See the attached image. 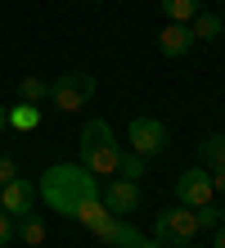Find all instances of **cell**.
I'll return each mask as SVG.
<instances>
[{"instance_id":"6da1fadb","label":"cell","mask_w":225,"mask_h":248,"mask_svg":"<svg viewBox=\"0 0 225 248\" xmlns=\"http://www.w3.org/2000/svg\"><path fill=\"white\" fill-rule=\"evenodd\" d=\"M95 194H99V176H95V171H86L81 163L45 167V176H41L45 208H54V212H63V217H72L86 199H95Z\"/></svg>"},{"instance_id":"603a6c76","label":"cell","mask_w":225,"mask_h":248,"mask_svg":"<svg viewBox=\"0 0 225 248\" xmlns=\"http://www.w3.org/2000/svg\"><path fill=\"white\" fill-rule=\"evenodd\" d=\"M212 235H216V239H212V248H225V221H221V226L212 230Z\"/></svg>"},{"instance_id":"44dd1931","label":"cell","mask_w":225,"mask_h":248,"mask_svg":"<svg viewBox=\"0 0 225 248\" xmlns=\"http://www.w3.org/2000/svg\"><path fill=\"white\" fill-rule=\"evenodd\" d=\"M14 176H18V163H14L9 154H0V185H9Z\"/></svg>"},{"instance_id":"ffe728a7","label":"cell","mask_w":225,"mask_h":248,"mask_svg":"<svg viewBox=\"0 0 225 248\" xmlns=\"http://www.w3.org/2000/svg\"><path fill=\"white\" fill-rule=\"evenodd\" d=\"M14 235H18V226H14V217L0 208V248H9V244H14Z\"/></svg>"},{"instance_id":"5b68a950","label":"cell","mask_w":225,"mask_h":248,"mask_svg":"<svg viewBox=\"0 0 225 248\" xmlns=\"http://www.w3.org/2000/svg\"><path fill=\"white\" fill-rule=\"evenodd\" d=\"M212 176H207V167H189L176 176V199L185 203V208H203V203H212Z\"/></svg>"},{"instance_id":"5bb4252c","label":"cell","mask_w":225,"mask_h":248,"mask_svg":"<svg viewBox=\"0 0 225 248\" xmlns=\"http://www.w3.org/2000/svg\"><path fill=\"white\" fill-rule=\"evenodd\" d=\"M198 154H203V167L212 171V167H225V136H207L198 144Z\"/></svg>"},{"instance_id":"d6986e66","label":"cell","mask_w":225,"mask_h":248,"mask_svg":"<svg viewBox=\"0 0 225 248\" xmlns=\"http://www.w3.org/2000/svg\"><path fill=\"white\" fill-rule=\"evenodd\" d=\"M194 217H198V230H216V226L225 221V212H221V208H212V203H203V208H194Z\"/></svg>"},{"instance_id":"4fadbf2b","label":"cell","mask_w":225,"mask_h":248,"mask_svg":"<svg viewBox=\"0 0 225 248\" xmlns=\"http://www.w3.org/2000/svg\"><path fill=\"white\" fill-rule=\"evenodd\" d=\"M194 27H189V32H194V41H216L221 32H225V23H221V14H194V18H189Z\"/></svg>"},{"instance_id":"9a60e30c","label":"cell","mask_w":225,"mask_h":248,"mask_svg":"<svg viewBox=\"0 0 225 248\" xmlns=\"http://www.w3.org/2000/svg\"><path fill=\"white\" fill-rule=\"evenodd\" d=\"M158 5L167 14V23H189L198 14V0H158Z\"/></svg>"},{"instance_id":"7a4b0ae2","label":"cell","mask_w":225,"mask_h":248,"mask_svg":"<svg viewBox=\"0 0 225 248\" xmlns=\"http://www.w3.org/2000/svg\"><path fill=\"white\" fill-rule=\"evenodd\" d=\"M77 154H81V167L86 171H95V176H117V158H122V149H117V140H113V126L95 118V122H86L81 126V144H77Z\"/></svg>"},{"instance_id":"52a82bcc","label":"cell","mask_w":225,"mask_h":248,"mask_svg":"<svg viewBox=\"0 0 225 248\" xmlns=\"http://www.w3.org/2000/svg\"><path fill=\"white\" fill-rule=\"evenodd\" d=\"M99 199H104V208H108L113 217H131L135 208H140V185L135 181H108V185H99Z\"/></svg>"},{"instance_id":"484cf974","label":"cell","mask_w":225,"mask_h":248,"mask_svg":"<svg viewBox=\"0 0 225 248\" xmlns=\"http://www.w3.org/2000/svg\"><path fill=\"white\" fill-rule=\"evenodd\" d=\"M185 248H198V244H185Z\"/></svg>"},{"instance_id":"3957f363","label":"cell","mask_w":225,"mask_h":248,"mask_svg":"<svg viewBox=\"0 0 225 248\" xmlns=\"http://www.w3.org/2000/svg\"><path fill=\"white\" fill-rule=\"evenodd\" d=\"M194 235H198V217H194V208L176 203V208L158 212V221H153V239H162L167 248H185V244H194Z\"/></svg>"},{"instance_id":"2e32d148","label":"cell","mask_w":225,"mask_h":248,"mask_svg":"<svg viewBox=\"0 0 225 248\" xmlns=\"http://www.w3.org/2000/svg\"><path fill=\"white\" fill-rule=\"evenodd\" d=\"M117 176H122V181H140L144 176V154L122 149V158H117Z\"/></svg>"},{"instance_id":"7c38bea8","label":"cell","mask_w":225,"mask_h":248,"mask_svg":"<svg viewBox=\"0 0 225 248\" xmlns=\"http://www.w3.org/2000/svg\"><path fill=\"white\" fill-rule=\"evenodd\" d=\"M72 217H77V221H81L86 230H99V226H104V221H108V217H113V212H108V208H104V199L95 194V199H86V203H81V208H77V212H72Z\"/></svg>"},{"instance_id":"e0dca14e","label":"cell","mask_w":225,"mask_h":248,"mask_svg":"<svg viewBox=\"0 0 225 248\" xmlns=\"http://www.w3.org/2000/svg\"><path fill=\"white\" fill-rule=\"evenodd\" d=\"M18 95L27 99V104H36V99L50 95V81H41V77H23V81H18Z\"/></svg>"},{"instance_id":"8992f818","label":"cell","mask_w":225,"mask_h":248,"mask_svg":"<svg viewBox=\"0 0 225 248\" xmlns=\"http://www.w3.org/2000/svg\"><path fill=\"white\" fill-rule=\"evenodd\" d=\"M131 149L135 154H144V158H153L167 149V126H162L158 118H131Z\"/></svg>"},{"instance_id":"d4e9b609","label":"cell","mask_w":225,"mask_h":248,"mask_svg":"<svg viewBox=\"0 0 225 248\" xmlns=\"http://www.w3.org/2000/svg\"><path fill=\"white\" fill-rule=\"evenodd\" d=\"M0 131H5V104H0Z\"/></svg>"},{"instance_id":"9c48e42d","label":"cell","mask_w":225,"mask_h":248,"mask_svg":"<svg viewBox=\"0 0 225 248\" xmlns=\"http://www.w3.org/2000/svg\"><path fill=\"white\" fill-rule=\"evenodd\" d=\"M158 50L167 54V59L189 54V50H194V32H189V23H167V27L158 32Z\"/></svg>"},{"instance_id":"8fae6325","label":"cell","mask_w":225,"mask_h":248,"mask_svg":"<svg viewBox=\"0 0 225 248\" xmlns=\"http://www.w3.org/2000/svg\"><path fill=\"white\" fill-rule=\"evenodd\" d=\"M5 126H14V131H36V126H41V108L23 99V104L5 108Z\"/></svg>"},{"instance_id":"277c9868","label":"cell","mask_w":225,"mask_h":248,"mask_svg":"<svg viewBox=\"0 0 225 248\" xmlns=\"http://www.w3.org/2000/svg\"><path fill=\"white\" fill-rule=\"evenodd\" d=\"M50 99H54V108L77 113V108H86L95 99V77L90 72H63V77L50 81Z\"/></svg>"},{"instance_id":"30bf717a","label":"cell","mask_w":225,"mask_h":248,"mask_svg":"<svg viewBox=\"0 0 225 248\" xmlns=\"http://www.w3.org/2000/svg\"><path fill=\"white\" fill-rule=\"evenodd\" d=\"M95 235H99L104 244H108V248H135V244L144 239L140 230H135V226L126 221V217H108V221H104V226L95 230Z\"/></svg>"},{"instance_id":"7402d4cb","label":"cell","mask_w":225,"mask_h":248,"mask_svg":"<svg viewBox=\"0 0 225 248\" xmlns=\"http://www.w3.org/2000/svg\"><path fill=\"white\" fill-rule=\"evenodd\" d=\"M207 176H212V189H221V194H225V167H212Z\"/></svg>"},{"instance_id":"ac0fdd59","label":"cell","mask_w":225,"mask_h":248,"mask_svg":"<svg viewBox=\"0 0 225 248\" xmlns=\"http://www.w3.org/2000/svg\"><path fill=\"white\" fill-rule=\"evenodd\" d=\"M18 235H23V244H45V221L27 212V217H23V226H18Z\"/></svg>"},{"instance_id":"cb8c5ba5","label":"cell","mask_w":225,"mask_h":248,"mask_svg":"<svg viewBox=\"0 0 225 248\" xmlns=\"http://www.w3.org/2000/svg\"><path fill=\"white\" fill-rule=\"evenodd\" d=\"M135 248H167V244H162V239H140Z\"/></svg>"},{"instance_id":"ba28073f","label":"cell","mask_w":225,"mask_h":248,"mask_svg":"<svg viewBox=\"0 0 225 248\" xmlns=\"http://www.w3.org/2000/svg\"><path fill=\"white\" fill-rule=\"evenodd\" d=\"M32 203H36V189L27 185L23 176H14L9 185H0V208H5L9 217H27V212H32Z\"/></svg>"}]
</instances>
